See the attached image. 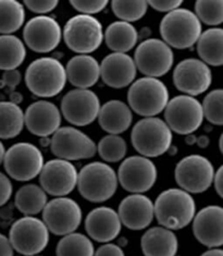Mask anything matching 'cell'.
<instances>
[{
  "instance_id": "cell-36",
  "label": "cell",
  "mask_w": 223,
  "mask_h": 256,
  "mask_svg": "<svg viewBox=\"0 0 223 256\" xmlns=\"http://www.w3.org/2000/svg\"><path fill=\"white\" fill-rule=\"evenodd\" d=\"M194 14L202 23L217 26L223 23V0H198Z\"/></svg>"
},
{
  "instance_id": "cell-14",
  "label": "cell",
  "mask_w": 223,
  "mask_h": 256,
  "mask_svg": "<svg viewBox=\"0 0 223 256\" xmlns=\"http://www.w3.org/2000/svg\"><path fill=\"white\" fill-rule=\"evenodd\" d=\"M117 176L120 186L125 191L131 194H143L156 184L158 170L150 158L135 155L124 158Z\"/></svg>"
},
{
  "instance_id": "cell-5",
  "label": "cell",
  "mask_w": 223,
  "mask_h": 256,
  "mask_svg": "<svg viewBox=\"0 0 223 256\" xmlns=\"http://www.w3.org/2000/svg\"><path fill=\"white\" fill-rule=\"evenodd\" d=\"M173 132L158 117L143 118L134 124L131 133L132 145L141 156L155 158L171 148Z\"/></svg>"
},
{
  "instance_id": "cell-33",
  "label": "cell",
  "mask_w": 223,
  "mask_h": 256,
  "mask_svg": "<svg viewBox=\"0 0 223 256\" xmlns=\"http://www.w3.org/2000/svg\"><path fill=\"white\" fill-rule=\"evenodd\" d=\"M25 7L16 0H0V34L13 35L25 22Z\"/></svg>"
},
{
  "instance_id": "cell-26",
  "label": "cell",
  "mask_w": 223,
  "mask_h": 256,
  "mask_svg": "<svg viewBox=\"0 0 223 256\" xmlns=\"http://www.w3.org/2000/svg\"><path fill=\"white\" fill-rule=\"evenodd\" d=\"M97 120L105 132L120 136L129 130L133 122V112L124 102L111 100L100 106Z\"/></svg>"
},
{
  "instance_id": "cell-51",
  "label": "cell",
  "mask_w": 223,
  "mask_h": 256,
  "mask_svg": "<svg viewBox=\"0 0 223 256\" xmlns=\"http://www.w3.org/2000/svg\"><path fill=\"white\" fill-rule=\"evenodd\" d=\"M219 150L221 152V154L223 155V132L220 136V138H219Z\"/></svg>"
},
{
  "instance_id": "cell-30",
  "label": "cell",
  "mask_w": 223,
  "mask_h": 256,
  "mask_svg": "<svg viewBox=\"0 0 223 256\" xmlns=\"http://www.w3.org/2000/svg\"><path fill=\"white\" fill-rule=\"evenodd\" d=\"M47 203V194L38 184H24L14 196V205L24 216H36L43 212Z\"/></svg>"
},
{
  "instance_id": "cell-12",
  "label": "cell",
  "mask_w": 223,
  "mask_h": 256,
  "mask_svg": "<svg viewBox=\"0 0 223 256\" xmlns=\"http://www.w3.org/2000/svg\"><path fill=\"white\" fill-rule=\"evenodd\" d=\"M133 59L142 74L159 78L172 69L174 54L162 40L148 38L137 45Z\"/></svg>"
},
{
  "instance_id": "cell-37",
  "label": "cell",
  "mask_w": 223,
  "mask_h": 256,
  "mask_svg": "<svg viewBox=\"0 0 223 256\" xmlns=\"http://www.w3.org/2000/svg\"><path fill=\"white\" fill-rule=\"evenodd\" d=\"M111 9L120 21L132 23L141 20L147 14L148 2L143 0H138V2L114 0L111 2Z\"/></svg>"
},
{
  "instance_id": "cell-47",
  "label": "cell",
  "mask_w": 223,
  "mask_h": 256,
  "mask_svg": "<svg viewBox=\"0 0 223 256\" xmlns=\"http://www.w3.org/2000/svg\"><path fill=\"white\" fill-rule=\"evenodd\" d=\"M201 256H223V250L220 248H208Z\"/></svg>"
},
{
  "instance_id": "cell-18",
  "label": "cell",
  "mask_w": 223,
  "mask_h": 256,
  "mask_svg": "<svg viewBox=\"0 0 223 256\" xmlns=\"http://www.w3.org/2000/svg\"><path fill=\"white\" fill-rule=\"evenodd\" d=\"M38 176L39 186L47 195L63 198L77 186L78 172L71 162L55 158L45 162Z\"/></svg>"
},
{
  "instance_id": "cell-17",
  "label": "cell",
  "mask_w": 223,
  "mask_h": 256,
  "mask_svg": "<svg viewBox=\"0 0 223 256\" xmlns=\"http://www.w3.org/2000/svg\"><path fill=\"white\" fill-rule=\"evenodd\" d=\"M23 40L25 46L35 52H50L62 40V28L52 16H36L24 26Z\"/></svg>"
},
{
  "instance_id": "cell-39",
  "label": "cell",
  "mask_w": 223,
  "mask_h": 256,
  "mask_svg": "<svg viewBox=\"0 0 223 256\" xmlns=\"http://www.w3.org/2000/svg\"><path fill=\"white\" fill-rule=\"evenodd\" d=\"M70 4L80 14L94 16L105 10L109 2L107 0H72Z\"/></svg>"
},
{
  "instance_id": "cell-50",
  "label": "cell",
  "mask_w": 223,
  "mask_h": 256,
  "mask_svg": "<svg viewBox=\"0 0 223 256\" xmlns=\"http://www.w3.org/2000/svg\"><path fill=\"white\" fill-rule=\"evenodd\" d=\"M186 144L189 145H193V144H196L197 141V138L194 136V134H190V136H186Z\"/></svg>"
},
{
  "instance_id": "cell-20",
  "label": "cell",
  "mask_w": 223,
  "mask_h": 256,
  "mask_svg": "<svg viewBox=\"0 0 223 256\" xmlns=\"http://www.w3.org/2000/svg\"><path fill=\"white\" fill-rule=\"evenodd\" d=\"M62 114L55 104L40 100L32 102L24 112V126L39 138H50L61 128Z\"/></svg>"
},
{
  "instance_id": "cell-7",
  "label": "cell",
  "mask_w": 223,
  "mask_h": 256,
  "mask_svg": "<svg viewBox=\"0 0 223 256\" xmlns=\"http://www.w3.org/2000/svg\"><path fill=\"white\" fill-rule=\"evenodd\" d=\"M62 38L72 52L89 54L97 50L104 42L102 24L95 16L78 14L64 24Z\"/></svg>"
},
{
  "instance_id": "cell-6",
  "label": "cell",
  "mask_w": 223,
  "mask_h": 256,
  "mask_svg": "<svg viewBox=\"0 0 223 256\" xmlns=\"http://www.w3.org/2000/svg\"><path fill=\"white\" fill-rule=\"evenodd\" d=\"M169 100L167 85L156 78H137L128 90L129 107L144 118L157 117L165 112Z\"/></svg>"
},
{
  "instance_id": "cell-23",
  "label": "cell",
  "mask_w": 223,
  "mask_h": 256,
  "mask_svg": "<svg viewBox=\"0 0 223 256\" xmlns=\"http://www.w3.org/2000/svg\"><path fill=\"white\" fill-rule=\"evenodd\" d=\"M117 212L122 226L133 231L148 228L155 218L154 202L145 194H130L125 196Z\"/></svg>"
},
{
  "instance_id": "cell-38",
  "label": "cell",
  "mask_w": 223,
  "mask_h": 256,
  "mask_svg": "<svg viewBox=\"0 0 223 256\" xmlns=\"http://www.w3.org/2000/svg\"><path fill=\"white\" fill-rule=\"evenodd\" d=\"M204 117L209 124L223 126V88L213 90L203 100Z\"/></svg>"
},
{
  "instance_id": "cell-2",
  "label": "cell",
  "mask_w": 223,
  "mask_h": 256,
  "mask_svg": "<svg viewBox=\"0 0 223 256\" xmlns=\"http://www.w3.org/2000/svg\"><path fill=\"white\" fill-rule=\"evenodd\" d=\"M67 82L65 66L52 57L34 60L25 71V84L28 90L40 98H51L59 95Z\"/></svg>"
},
{
  "instance_id": "cell-42",
  "label": "cell",
  "mask_w": 223,
  "mask_h": 256,
  "mask_svg": "<svg viewBox=\"0 0 223 256\" xmlns=\"http://www.w3.org/2000/svg\"><path fill=\"white\" fill-rule=\"evenodd\" d=\"M13 193L12 182L7 174L0 172V207L9 202Z\"/></svg>"
},
{
  "instance_id": "cell-21",
  "label": "cell",
  "mask_w": 223,
  "mask_h": 256,
  "mask_svg": "<svg viewBox=\"0 0 223 256\" xmlns=\"http://www.w3.org/2000/svg\"><path fill=\"white\" fill-rule=\"evenodd\" d=\"M195 239L208 248L223 246V207L209 205L204 207L193 219Z\"/></svg>"
},
{
  "instance_id": "cell-52",
  "label": "cell",
  "mask_w": 223,
  "mask_h": 256,
  "mask_svg": "<svg viewBox=\"0 0 223 256\" xmlns=\"http://www.w3.org/2000/svg\"><path fill=\"white\" fill-rule=\"evenodd\" d=\"M34 256H41V255H34Z\"/></svg>"
},
{
  "instance_id": "cell-46",
  "label": "cell",
  "mask_w": 223,
  "mask_h": 256,
  "mask_svg": "<svg viewBox=\"0 0 223 256\" xmlns=\"http://www.w3.org/2000/svg\"><path fill=\"white\" fill-rule=\"evenodd\" d=\"M214 186L216 188V192L218 193L221 198H223V164L215 174Z\"/></svg>"
},
{
  "instance_id": "cell-10",
  "label": "cell",
  "mask_w": 223,
  "mask_h": 256,
  "mask_svg": "<svg viewBox=\"0 0 223 256\" xmlns=\"http://www.w3.org/2000/svg\"><path fill=\"white\" fill-rule=\"evenodd\" d=\"M204 119L202 102L193 96H174L165 109V122L172 132L181 136L194 134L203 124Z\"/></svg>"
},
{
  "instance_id": "cell-22",
  "label": "cell",
  "mask_w": 223,
  "mask_h": 256,
  "mask_svg": "<svg viewBox=\"0 0 223 256\" xmlns=\"http://www.w3.org/2000/svg\"><path fill=\"white\" fill-rule=\"evenodd\" d=\"M137 69L128 54L111 52L100 62V78L111 88H128L136 80Z\"/></svg>"
},
{
  "instance_id": "cell-40",
  "label": "cell",
  "mask_w": 223,
  "mask_h": 256,
  "mask_svg": "<svg viewBox=\"0 0 223 256\" xmlns=\"http://www.w3.org/2000/svg\"><path fill=\"white\" fill-rule=\"evenodd\" d=\"M23 4L24 7L36 14L47 16V14L58 7L59 2L57 0H26Z\"/></svg>"
},
{
  "instance_id": "cell-35",
  "label": "cell",
  "mask_w": 223,
  "mask_h": 256,
  "mask_svg": "<svg viewBox=\"0 0 223 256\" xmlns=\"http://www.w3.org/2000/svg\"><path fill=\"white\" fill-rule=\"evenodd\" d=\"M97 146V153L106 162H118L125 158L128 152V144L125 140L120 136L107 134L100 138Z\"/></svg>"
},
{
  "instance_id": "cell-49",
  "label": "cell",
  "mask_w": 223,
  "mask_h": 256,
  "mask_svg": "<svg viewBox=\"0 0 223 256\" xmlns=\"http://www.w3.org/2000/svg\"><path fill=\"white\" fill-rule=\"evenodd\" d=\"M5 148L3 143L0 141V164H1L3 162V158H4V155H5Z\"/></svg>"
},
{
  "instance_id": "cell-1",
  "label": "cell",
  "mask_w": 223,
  "mask_h": 256,
  "mask_svg": "<svg viewBox=\"0 0 223 256\" xmlns=\"http://www.w3.org/2000/svg\"><path fill=\"white\" fill-rule=\"evenodd\" d=\"M155 217L161 227L169 230H180L193 222L196 215V203L192 194L182 188H168L157 196Z\"/></svg>"
},
{
  "instance_id": "cell-25",
  "label": "cell",
  "mask_w": 223,
  "mask_h": 256,
  "mask_svg": "<svg viewBox=\"0 0 223 256\" xmlns=\"http://www.w3.org/2000/svg\"><path fill=\"white\" fill-rule=\"evenodd\" d=\"M67 80L75 88L89 90L100 78V64L90 54H76L65 66Z\"/></svg>"
},
{
  "instance_id": "cell-45",
  "label": "cell",
  "mask_w": 223,
  "mask_h": 256,
  "mask_svg": "<svg viewBox=\"0 0 223 256\" xmlns=\"http://www.w3.org/2000/svg\"><path fill=\"white\" fill-rule=\"evenodd\" d=\"M14 250L9 241V238L0 234V256H13Z\"/></svg>"
},
{
  "instance_id": "cell-8",
  "label": "cell",
  "mask_w": 223,
  "mask_h": 256,
  "mask_svg": "<svg viewBox=\"0 0 223 256\" xmlns=\"http://www.w3.org/2000/svg\"><path fill=\"white\" fill-rule=\"evenodd\" d=\"M9 241L16 253L23 256L39 255L47 248L50 232L43 219L24 216L12 224Z\"/></svg>"
},
{
  "instance_id": "cell-11",
  "label": "cell",
  "mask_w": 223,
  "mask_h": 256,
  "mask_svg": "<svg viewBox=\"0 0 223 256\" xmlns=\"http://www.w3.org/2000/svg\"><path fill=\"white\" fill-rule=\"evenodd\" d=\"M215 174L214 164L207 157L193 154L183 157L177 164L174 178L185 192L201 194L214 184Z\"/></svg>"
},
{
  "instance_id": "cell-16",
  "label": "cell",
  "mask_w": 223,
  "mask_h": 256,
  "mask_svg": "<svg viewBox=\"0 0 223 256\" xmlns=\"http://www.w3.org/2000/svg\"><path fill=\"white\" fill-rule=\"evenodd\" d=\"M99 97L92 90H71L62 97L60 112L74 126H86L97 119L100 109Z\"/></svg>"
},
{
  "instance_id": "cell-4",
  "label": "cell",
  "mask_w": 223,
  "mask_h": 256,
  "mask_svg": "<svg viewBox=\"0 0 223 256\" xmlns=\"http://www.w3.org/2000/svg\"><path fill=\"white\" fill-rule=\"evenodd\" d=\"M118 186L117 172L106 162H89L78 172L77 190L90 203H104L110 200Z\"/></svg>"
},
{
  "instance_id": "cell-24",
  "label": "cell",
  "mask_w": 223,
  "mask_h": 256,
  "mask_svg": "<svg viewBox=\"0 0 223 256\" xmlns=\"http://www.w3.org/2000/svg\"><path fill=\"white\" fill-rule=\"evenodd\" d=\"M85 230L90 240L105 244L110 243L120 236L122 222L117 210L108 206H100L96 207L87 214Z\"/></svg>"
},
{
  "instance_id": "cell-48",
  "label": "cell",
  "mask_w": 223,
  "mask_h": 256,
  "mask_svg": "<svg viewBox=\"0 0 223 256\" xmlns=\"http://www.w3.org/2000/svg\"><path fill=\"white\" fill-rule=\"evenodd\" d=\"M209 143H210V140L207 136H201L200 138H197L196 144L200 146L201 148H206L207 146L209 145Z\"/></svg>"
},
{
  "instance_id": "cell-27",
  "label": "cell",
  "mask_w": 223,
  "mask_h": 256,
  "mask_svg": "<svg viewBox=\"0 0 223 256\" xmlns=\"http://www.w3.org/2000/svg\"><path fill=\"white\" fill-rule=\"evenodd\" d=\"M141 248L144 256H176L179 240L174 231L158 226L146 230L141 239Z\"/></svg>"
},
{
  "instance_id": "cell-28",
  "label": "cell",
  "mask_w": 223,
  "mask_h": 256,
  "mask_svg": "<svg viewBox=\"0 0 223 256\" xmlns=\"http://www.w3.org/2000/svg\"><path fill=\"white\" fill-rule=\"evenodd\" d=\"M104 40L112 52L126 54L137 45L138 32L132 23L114 21L104 32Z\"/></svg>"
},
{
  "instance_id": "cell-44",
  "label": "cell",
  "mask_w": 223,
  "mask_h": 256,
  "mask_svg": "<svg viewBox=\"0 0 223 256\" xmlns=\"http://www.w3.org/2000/svg\"><path fill=\"white\" fill-rule=\"evenodd\" d=\"M94 256H125L122 248L114 243H105L95 251Z\"/></svg>"
},
{
  "instance_id": "cell-34",
  "label": "cell",
  "mask_w": 223,
  "mask_h": 256,
  "mask_svg": "<svg viewBox=\"0 0 223 256\" xmlns=\"http://www.w3.org/2000/svg\"><path fill=\"white\" fill-rule=\"evenodd\" d=\"M94 254L92 240L80 232L61 236L56 248V256H94Z\"/></svg>"
},
{
  "instance_id": "cell-13",
  "label": "cell",
  "mask_w": 223,
  "mask_h": 256,
  "mask_svg": "<svg viewBox=\"0 0 223 256\" xmlns=\"http://www.w3.org/2000/svg\"><path fill=\"white\" fill-rule=\"evenodd\" d=\"M50 150L59 160L74 162L92 158L97 146L87 134L75 126H61L50 138Z\"/></svg>"
},
{
  "instance_id": "cell-15",
  "label": "cell",
  "mask_w": 223,
  "mask_h": 256,
  "mask_svg": "<svg viewBox=\"0 0 223 256\" xmlns=\"http://www.w3.org/2000/svg\"><path fill=\"white\" fill-rule=\"evenodd\" d=\"M83 219L81 206L68 196L48 200L43 210V222L49 232L58 236L73 234Z\"/></svg>"
},
{
  "instance_id": "cell-9",
  "label": "cell",
  "mask_w": 223,
  "mask_h": 256,
  "mask_svg": "<svg viewBox=\"0 0 223 256\" xmlns=\"http://www.w3.org/2000/svg\"><path fill=\"white\" fill-rule=\"evenodd\" d=\"M2 164L8 176L25 182L39 176L45 160L37 146L28 142H19L5 150Z\"/></svg>"
},
{
  "instance_id": "cell-19",
  "label": "cell",
  "mask_w": 223,
  "mask_h": 256,
  "mask_svg": "<svg viewBox=\"0 0 223 256\" xmlns=\"http://www.w3.org/2000/svg\"><path fill=\"white\" fill-rule=\"evenodd\" d=\"M173 83L184 95L195 97L207 92L212 86L213 72L201 59L188 58L174 68Z\"/></svg>"
},
{
  "instance_id": "cell-32",
  "label": "cell",
  "mask_w": 223,
  "mask_h": 256,
  "mask_svg": "<svg viewBox=\"0 0 223 256\" xmlns=\"http://www.w3.org/2000/svg\"><path fill=\"white\" fill-rule=\"evenodd\" d=\"M24 128L22 108L12 102H0V140L20 136Z\"/></svg>"
},
{
  "instance_id": "cell-3",
  "label": "cell",
  "mask_w": 223,
  "mask_h": 256,
  "mask_svg": "<svg viewBox=\"0 0 223 256\" xmlns=\"http://www.w3.org/2000/svg\"><path fill=\"white\" fill-rule=\"evenodd\" d=\"M161 38L168 46L177 50H188L200 40L203 26L194 11L179 8L167 14L159 26Z\"/></svg>"
},
{
  "instance_id": "cell-29",
  "label": "cell",
  "mask_w": 223,
  "mask_h": 256,
  "mask_svg": "<svg viewBox=\"0 0 223 256\" xmlns=\"http://www.w3.org/2000/svg\"><path fill=\"white\" fill-rule=\"evenodd\" d=\"M196 50L202 62L208 66H223V28H210L203 32L196 42Z\"/></svg>"
},
{
  "instance_id": "cell-43",
  "label": "cell",
  "mask_w": 223,
  "mask_h": 256,
  "mask_svg": "<svg viewBox=\"0 0 223 256\" xmlns=\"http://www.w3.org/2000/svg\"><path fill=\"white\" fill-rule=\"evenodd\" d=\"M22 74L19 70L4 71L1 76V83L3 86H8L11 90H14L21 83Z\"/></svg>"
},
{
  "instance_id": "cell-41",
  "label": "cell",
  "mask_w": 223,
  "mask_h": 256,
  "mask_svg": "<svg viewBox=\"0 0 223 256\" xmlns=\"http://www.w3.org/2000/svg\"><path fill=\"white\" fill-rule=\"evenodd\" d=\"M147 2L148 7H152L158 12H165V14H169V12L181 8V6L183 4L181 0H155V2Z\"/></svg>"
},
{
  "instance_id": "cell-31",
  "label": "cell",
  "mask_w": 223,
  "mask_h": 256,
  "mask_svg": "<svg viewBox=\"0 0 223 256\" xmlns=\"http://www.w3.org/2000/svg\"><path fill=\"white\" fill-rule=\"evenodd\" d=\"M25 58V44L17 36L0 35V70H16Z\"/></svg>"
}]
</instances>
